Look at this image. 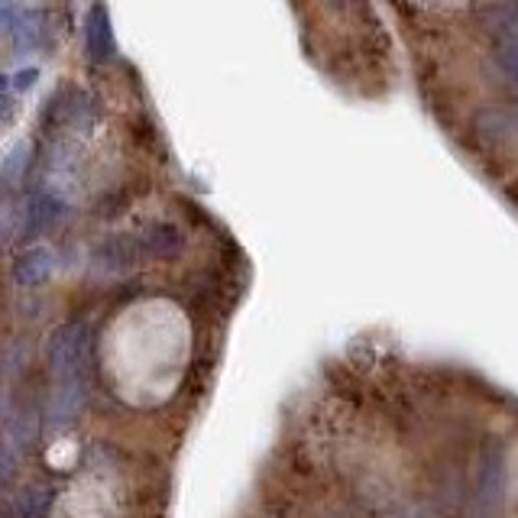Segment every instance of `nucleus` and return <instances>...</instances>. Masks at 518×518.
Listing matches in <instances>:
<instances>
[{"label": "nucleus", "mask_w": 518, "mask_h": 518, "mask_svg": "<svg viewBox=\"0 0 518 518\" xmlns=\"http://www.w3.org/2000/svg\"><path fill=\"white\" fill-rule=\"evenodd\" d=\"M91 337L85 321H68L49 337V370L56 379H85Z\"/></svg>", "instance_id": "nucleus-1"}, {"label": "nucleus", "mask_w": 518, "mask_h": 518, "mask_svg": "<svg viewBox=\"0 0 518 518\" xmlns=\"http://www.w3.org/2000/svg\"><path fill=\"white\" fill-rule=\"evenodd\" d=\"M143 259L140 234H111L94 247V266L104 272H127Z\"/></svg>", "instance_id": "nucleus-2"}, {"label": "nucleus", "mask_w": 518, "mask_h": 518, "mask_svg": "<svg viewBox=\"0 0 518 518\" xmlns=\"http://www.w3.org/2000/svg\"><path fill=\"white\" fill-rule=\"evenodd\" d=\"M85 46H88V56L94 62H111L114 52H117V39H114V26H111V13L94 0L91 10H88V23H85Z\"/></svg>", "instance_id": "nucleus-3"}, {"label": "nucleus", "mask_w": 518, "mask_h": 518, "mask_svg": "<svg viewBox=\"0 0 518 518\" xmlns=\"http://www.w3.org/2000/svg\"><path fill=\"white\" fill-rule=\"evenodd\" d=\"M140 247H143V256L179 259L182 250H185V234L169 221H156V224H149L146 230H140Z\"/></svg>", "instance_id": "nucleus-4"}, {"label": "nucleus", "mask_w": 518, "mask_h": 518, "mask_svg": "<svg viewBox=\"0 0 518 518\" xmlns=\"http://www.w3.org/2000/svg\"><path fill=\"white\" fill-rule=\"evenodd\" d=\"M68 211L65 198H59L56 192H39L26 204V224H23V237H36L43 230L56 227Z\"/></svg>", "instance_id": "nucleus-5"}, {"label": "nucleus", "mask_w": 518, "mask_h": 518, "mask_svg": "<svg viewBox=\"0 0 518 518\" xmlns=\"http://www.w3.org/2000/svg\"><path fill=\"white\" fill-rule=\"evenodd\" d=\"M52 253L46 247H33L17 256V263H13V282L17 285H26V289H36V285H46L49 276H52Z\"/></svg>", "instance_id": "nucleus-6"}, {"label": "nucleus", "mask_w": 518, "mask_h": 518, "mask_svg": "<svg viewBox=\"0 0 518 518\" xmlns=\"http://www.w3.org/2000/svg\"><path fill=\"white\" fill-rule=\"evenodd\" d=\"M476 133H480L486 143H506L512 136H518V120L515 114H506V111H483L476 114Z\"/></svg>", "instance_id": "nucleus-7"}, {"label": "nucleus", "mask_w": 518, "mask_h": 518, "mask_svg": "<svg viewBox=\"0 0 518 518\" xmlns=\"http://www.w3.org/2000/svg\"><path fill=\"white\" fill-rule=\"evenodd\" d=\"M13 39H17V49H33L39 39H43V13L39 10H26L20 17L10 20Z\"/></svg>", "instance_id": "nucleus-8"}, {"label": "nucleus", "mask_w": 518, "mask_h": 518, "mask_svg": "<svg viewBox=\"0 0 518 518\" xmlns=\"http://www.w3.org/2000/svg\"><path fill=\"white\" fill-rule=\"evenodd\" d=\"M493 46L518 56V4L499 10V17H496V43Z\"/></svg>", "instance_id": "nucleus-9"}, {"label": "nucleus", "mask_w": 518, "mask_h": 518, "mask_svg": "<svg viewBox=\"0 0 518 518\" xmlns=\"http://www.w3.org/2000/svg\"><path fill=\"white\" fill-rule=\"evenodd\" d=\"M493 59H496V65H499V72L509 78V85L518 91V56H512V52L499 49V46H493Z\"/></svg>", "instance_id": "nucleus-10"}, {"label": "nucleus", "mask_w": 518, "mask_h": 518, "mask_svg": "<svg viewBox=\"0 0 518 518\" xmlns=\"http://www.w3.org/2000/svg\"><path fill=\"white\" fill-rule=\"evenodd\" d=\"M26 159H30V149H26V146L13 149V153L7 156V162H4V169H0V172H4V182H13L20 172H26Z\"/></svg>", "instance_id": "nucleus-11"}, {"label": "nucleus", "mask_w": 518, "mask_h": 518, "mask_svg": "<svg viewBox=\"0 0 518 518\" xmlns=\"http://www.w3.org/2000/svg\"><path fill=\"white\" fill-rule=\"evenodd\" d=\"M36 78H39V68H26V72H20L17 78H13V88H17V91L30 88Z\"/></svg>", "instance_id": "nucleus-12"}, {"label": "nucleus", "mask_w": 518, "mask_h": 518, "mask_svg": "<svg viewBox=\"0 0 518 518\" xmlns=\"http://www.w3.org/2000/svg\"><path fill=\"white\" fill-rule=\"evenodd\" d=\"M7 20V7H0V23H4Z\"/></svg>", "instance_id": "nucleus-13"}, {"label": "nucleus", "mask_w": 518, "mask_h": 518, "mask_svg": "<svg viewBox=\"0 0 518 518\" xmlns=\"http://www.w3.org/2000/svg\"><path fill=\"white\" fill-rule=\"evenodd\" d=\"M515 120H518V114H515Z\"/></svg>", "instance_id": "nucleus-14"}, {"label": "nucleus", "mask_w": 518, "mask_h": 518, "mask_svg": "<svg viewBox=\"0 0 518 518\" xmlns=\"http://www.w3.org/2000/svg\"><path fill=\"white\" fill-rule=\"evenodd\" d=\"M515 4H518V0H515Z\"/></svg>", "instance_id": "nucleus-15"}]
</instances>
